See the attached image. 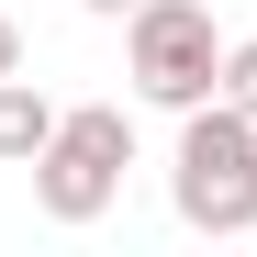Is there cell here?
<instances>
[{"mask_svg": "<svg viewBox=\"0 0 257 257\" xmlns=\"http://www.w3.org/2000/svg\"><path fill=\"white\" fill-rule=\"evenodd\" d=\"M78 12H101V23H123V12H135V0H78Z\"/></svg>", "mask_w": 257, "mask_h": 257, "instance_id": "52a82bcc", "label": "cell"}, {"mask_svg": "<svg viewBox=\"0 0 257 257\" xmlns=\"http://www.w3.org/2000/svg\"><path fill=\"white\" fill-rule=\"evenodd\" d=\"M212 101H235V112H257V34H246V45H224V90H212Z\"/></svg>", "mask_w": 257, "mask_h": 257, "instance_id": "5b68a950", "label": "cell"}, {"mask_svg": "<svg viewBox=\"0 0 257 257\" xmlns=\"http://www.w3.org/2000/svg\"><path fill=\"white\" fill-rule=\"evenodd\" d=\"M45 135H56V101L12 67V78H0V168H34V157H45Z\"/></svg>", "mask_w": 257, "mask_h": 257, "instance_id": "277c9868", "label": "cell"}, {"mask_svg": "<svg viewBox=\"0 0 257 257\" xmlns=\"http://www.w3.org/2000/svg\"><path fill=\"white\" fill-rule=\"evenodd\" d=\"M123 78H135V101L157 112H190L224 90V34H212L201 0H135L123 12Z\"/></svg>", "mask_w": 257, "mask_h": 257, "instance_id": "3957f363", "label": "cell"}, {"mask_svg": "<svg viewBox=\"0 0 257 257\" xmlns=\"http://www.w3.org/2000/svg\"><path fill=\"white\" fill-rule=\"evenodd\" d=\"M168 201H179L190 235H257V112L190 101L179 157H168Z\"/></svg>", "mask_w": 257, "mask_h": 257, "instance_id": "6da1fadb", "label": "cell"}, {"mask_svg": "<svg viewBox=\"0 0 257 257\" xmlns=\"http://www.w3.org/2000/svg\"><path fill=\"white\" fill-rule=\"evenodd\" d=\"M123 168H135V112H123V101L56 112L45 157H34V201H45V224H101V212L123 201Z\"/></svg>", "mask_w": 257, "mask_h": 257, "instance_id": "7a4b0ae2", "label": "cell"}, {"mask_svg": "<svg viewBox=\"0 0 257 257\" xmlns=\"http://www.w3.org/2000/svg\"><path fill=\"white\" fill-rule=\"evenodd\" d=\"M12 67H23V23L0 12V78H12Z\"/></svg>", "mask_w": 257, "mask_h": 257, "instance_id": "8992f818", "label": "cell"}]
</instances>
